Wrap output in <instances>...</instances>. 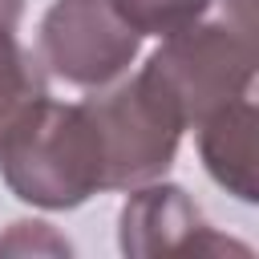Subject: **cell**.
Instances as JSON below:
<instances>
[{
    "mask_svg": "<svg viewBox=\"0 0 259 259\" xmlns=\"http://www.w3.org/2000/svg\"><path fill=\"white\" fill-rule=\"evenodd\" d=\"M0 178L40 210H73L105 190V150L85 101L32 97L0 125Z\"/></svg>",
    "mask_w": 259,
    "mask_h": 259,
    "instance_id": "obj_1",
    "label": "cell"
},
{
    "mask_svg": "<svg viewBox=\"0 0 259 259\" xmlns=\"http://www.w3.org/2000/svg\"><path fill=\"white\" fill-rule=\"evenodd\" d=\"M214 8L219 16H202L182 32L162 36V49L142 65V73L170 97L186 130L247 97L259 69L255 0H214Z\"/></svg>",
    "mask_w": 259,
    "mask_h": 259,
    "instance_id": "obj_2",
    "label": "cell"
},
{
    "mask_svg": "<svg viewBox=\"0 0 259 259\" xmlns=\"http://www.w3.org/2000/svg\"><path fill=\"white\" fill-rule=\"evenodd\" d=\"M85 105L105 150V190H134L174 166L186 125L170 97L146 73H134L130 81L89 97Z\"/></svg>",
    "mask_w": 259,
    "mask_h": 259,
    "instance_id": "obj_3",
    "label": "cell"
},
{
    "mask_svg": "<svg viewBox=\"0 0 259 259\" xmlns=\"http://www.w3.org/2000/svg\"><path fill=\"white\" fill-rule=\"evenodd\" d=\"M142 53V32H134L109 0H53L40 16L36 61L65 85L105 89Z\"/></svg>",
    "mask_w": 259,
    "mask_h": 259,
    "instance_id": "obj_4",
    "label": "cell"
},
{
    "mask_svg": "<svg viewBox=\"0 0 259 259\" xmlns=\"http://www.w3.org/2000/svg\"><path fill=\"white\" fill-rule=\"evenodd\" d=\"M117 247L134 259L146 255H251V247L231 243L210 231L194 198L174 182H142L130 190L121 214H117Z\"/></svg>",
    "mask_w": 259,
    "mask_h": 259,
    "instance_id": "obj_5",
    "label": "cell"
},
{
    "mask_svg": "<svg viewBox=\"0 0 259 259\" xmlns=\"http://www.w3.org/2000/svg\"><path fill=\"white\" fill-rule=\"evenodd\" d=\"M255 101L251 93L214 109L210 117H202L198 130V154L206 174L235 194L239 202H259V170H255Z\"/></svg>",
    "mask_w": 259,
    "mask_h": 259,
    "instance_id": "obj_6",
    "label": "cell"
},
{
    "mask_svg": "<svg viewBox=\"0 0 259 259\" xmlns=\"http://www.w3.org/2000/svg\"><path fill=\"white\" fill-rule=\"evenodd\" d=\"M45 93L40 61L16 40V28L0 20V125L32 97Z\"/></svg>",
    "mask_w": 259,
    "mask_h": 259,
    "instance_id": "obj_7",
    "label": "cell"
},
{
    "mask_svg": "<svg viewBox=\"0 0 259 259\" xmlns=\"http://www.w3.org/2000/svg\"><path fill=\"white\" fill-rule=\"evenodd\" d=\"M113 12L142 36H170L182 32L186 24L202 20L214 0H109Z\"/></svg>",
    "mask_w": 259,
    "mask_h": 259,
    "instance_id": "obj_8",
    "label": "cell"
},
{
    "mask_svg": "<svg viewBox=\"0 0 259 259\" xmlns=\"http://www.w3.org/2000/svg\"><path fill=\"white\" fill-rule=\"evenodd\" d=\"M0 255H73V247L49 223L20 219L0 235Z\"/></svg>",
    "mask_w": 259,
    "mask_h": 259,
    "instance_id": "obj_9",
    "label": "cell"
}]
</instances>
